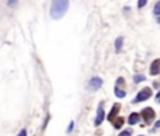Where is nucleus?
I'll list each match as a JSON object with an SVG mask.
<instances>
[{
	"mask_svg": "<svg viewBox=\"0 0 160 136\" xmlns=\"http://www.w3.org/2000/svg\"><path fill=\"white\" fill-rule=\"evenodd\" d=\"M159 21H160V19H159Z\"/></svg>",
	"mask_w": 160,
	"mask_h": 136,
	"instance_id": "obj_22",
	"label": "nucleus"
},
{
	"mask_svg": "<svg viewBox=\"0 0 160 136\" xmlns=\"http://www.w3.org/2000/svg\"><path fill=\"white\" fill-rule=\"evenodd\" d=\"M102 78L101 77H94V78H91V81H89V88L92 91H96V89H99L101 87H102Z\"/></svg>",
	"mask_w": 160,
	"mask_h": 136,
	"instance_id": "obj_5",
	"label": "nucleus"
},
{
	"mask_svg": "<svg viewBox=\"0 0 160 136\" xmlns=\"http://www.w3.org/2000/svg\"><path fill=\"white\" fill-rule=\"evenodd\" d=\"M145 79H146V77H145V75H142V74H139V75H135V77H133L135 84H139V82H143Z\"/></svg>",
	"mask_w": 160,
	"mask_h": 136,
	"instance_id": "obj_12",
	"label": "nucleus"
},
{
	"mask_svg": "<svg viewBox=\"0 0 160 136\" xmlns=\"http://www.w3.org/2000/svg\"><path fill=\"white\" fill-rule=\"evenodd\" d=\"M17 136H27V130L26 129H23V130H20V133Z\"/></svg>",
	"mask_w": 160,
	"mask_h": 136,
	"instance_id": "obj_17",
	"label": "nucleus"
},
{
	"mask_svg": "<svg viewBox=\"0 0 160 136\" xmlns=\"http://www.w3.org/2000/svg\"><path fill=\"white\" fill-rule=\"evenodd\" d=\"M139 136H143V135H139Z\"/></svg>",
	"mask_w": 160,
	"mask_h": 136,
	"instance_id": "obj_21",
	"label": "nucleus"
},
{
	"mask_svg": "<svg viewBox=\"0 0 160 136\" xmlns=\"http://www.w3.org/2000/svg\"><path fill=\"white\" fill-rule=\"evenodd\" d=\"M72 128H74V122H71V123H70V126H68L67 132H71V130H72Z\"/></svg>",
	"mask_w": 160,
	"mask_h": 136,
	"instance_id": "obj_19",
	"label": "nucleus"
},
{
	"mask_svg": "<svg viewBox=\"0 0 160 136\" xmlns=\"http://www.w3.org/2000/svg\"><path fill=\"white\" fill-rule=\"evenodd\" d=\"M115 95L118 98H125V95H126V92H125V89H122L121 87H118V85H115Z\"/></svg>",
	"mask_w": 160,
	"mask_h": 136,
	"instance_id": "obj_9",
	"label": "nucleus"
},
{
	"mask_svg": "<svg viewBox=\"0 0 160 136\" xmlns=\"http://www.w3.org/2000/svg\"><path fill=\"white\" fill-rule=\"evenodd\" d=\"M153 13L156 14V16H160V0L154 4V9H153Z\"/></svg>",
	"mask_w": 160,
	"mask_h": 136,
	"instance_id": "obj_13",
	"label": "nucleus"
},
{
	"mask_svg": "<svg viewBox=\"0 0 160 136\" xmlns=\"http://www.w3.org/2000/svg\"><path fill=\"white\" fill-rule=\"evenodd\" d=\"M139 119H140V115L136 113V112H133V113H130L128 122H129V125H136V123L139 122Z\"/></svg>",
	"mask_w": 160,
	"mask_h": 136,
	"instance_id": "obj_8",
	"label": "nucleus"
},
{
	"mask_svg": "<svg viewBox=\"0 0 160 136\" xmlns=\"http://www.w3.org/2000/svg\"><path fill=\"white\" fill-rule=\"evenodd\" d=\"M105 119V111H103V102L98 105V111H96V118H95V126H99Z\"/></svg>",
	"mask_w": 160,
	"mask_h": 136,
	"instance_id": "obj_4",
	"label": "nucleus"
},
{
	"mask_svg": "<svg viewBox=\"0 0 160 136\" xmlns=\"http://www.w3.org/2000/svg\"><path fill=\"white\" fill-rule=\"evenodd\" d=\"M16 3H17V0H9V1H7V4H9L10 7H12V6H16Z\"/></svg>",
	"mask_w": 160,
	"mask_h": 136,
	"instance_id": "obj_16",
	"label": "nucleus"
},
{
	"mask_svg": "<svg viewBox=\"0 0 160 136\" xmlns=\"http://www.w3.org/2000/svg\"><path fill=\"white\" fill-rule=\"evenodd\" d=\"M159 126H160V121L159 122H156V128H159Z\"/></svg>",
	"mask_w": 160,
	"mask_h": 136,
	"instance_id": "obj_20",
	"label": "nucleus"
},
{
	"mask_svg": "<svg viewBox=\"0 0 160 136\" xmlns=\"http://www.w3.org/2000/svg\"><path fill=\"white\" fill-rule=\"evenodd\" d=\"M154 111L153 108H145V109L142 111V118H143V121L146 123H150L154 119Z\"/></svg>",
	"mask_w": 160,
	"mask_h": 136,
	"instance_id": "obj_3",
	"label": "nucleus"
},
{
	"mask_svg": "<svg viewBox=\"0 0 160 136\" xmlns=\"http://www.w3.org/2000/svg\"><path fill=\"white\" fill-rule=\"evenodd\" d=\"M146 3H147V0H139V1H137V7H139V9H143V7L146 6Z\"/></svg>",
	"mask_w": 160,
	"mask_h": 136,
	"instance_id": "obj_14",
	"label": "nucleus"
},
{
	"mask_svg": "<svg viewBox=\"0 0 160 136\" xmlns=\"http://www.w3.org/2000/svg\"><path fill=\"white\" fill-rule=\"evenodd\" d=\"M122 44H123V39H122V37H118V39H116V41H115V50L118 52L122 50Z\"/></svg>",
	"mask_w": 160,
	"mask_h": 136,
	"instance_id": "obj_10",
	"label": "nucleus"
},
{
	"mask_svg": "<svg viewBox=\"0 0 160 136\" xmlns=\"http://www.w3.org/2000/svg\"><path fill=\"white\" fill-rule=\"evenodd\" d=\"M150 74L152 75H159L160 74V58L154 60L152 65H150Z\"/></svg>",
	"mask_w": 160,
	"mask_h": 136,
	"instance_id": "obj_6",
	"label": "nucleus"
},
{
	"mask_svg": "<svg viewBox=\"0 0 160 136\" xmlns=\"http://www.w3.org/2000/svg\"><path fill=\"white\" fill-rule=\"evenodd\" d=\"M130 133H132V132H130L129 129H126V130H123V132H121V135L119 136H130Z\"/></svg>",
	"mask_w": 160,
	"mask_h": 136,
	"instance_id": "obj_15",
	"label": "nucleus"
},
{
	"mask_svg": "<svg viewBox=\"0 0 160 136\" xmlns=\"http://www.w3.org/2000/svg\"><path fill=\"white\" fill-rule=\"evenodd\" d=\"M152 97V89L150 88H143L142 91H139V94L136 95V98L133 99V104H137V102H142V101H146Z\"/></svg>",
	"mask_w": 160,
	"mask_h": 136,
	"instance_id": "obj_2",
	"label": "nucleus"
},
{
	"mask_svg": "<svg viewBox=\"0 0 160 136\" xmlns=\"http://www.w3.org/2000/svg\"><path fill=\"white\" fill-rule=\"evenodd\" d=\"M118 111H119V105H118V104H116L115 106H112V109H111V113H109V116H108V119L111 121V122H113V121L116 119Z\"/></svg>",
	"mask_w": 160,
	"mask_h": 136,
	"instance_id": "obj_7",
	"label": "nucleus"
},
{
	"mask_svg": "<svg viewBox=\"0 0 160 136\" xmlns=\"http://www.w3.org/2000/svg\"><path fill=\"white\" fill-rule=\"evenodd\" d=\"M156 102H157V104H160V91L157 92V94H156Z\"/></svg>",
	"mask_w": 160,
	"mask_h": 136,
	"instance_id": "obj_18",
	"label": "nucleus"
},
{
	"mask_svg": "<svg viewBox=\"0 0 160 136\" xmlns=\"http://www.w3.org/2000/svg\"><path fill=\"white\" fill-rule=\"evenodd\" d=\"M123 123H125V119H123V118H116L115 121H113V125H115L116 129H121Z\"/></svg>",
	"mask_w": 160,
	"mask_h": 136,
	"instance_id": "obj_11",
	"label": "nucleus"
},
{
	"mask_svg": "<svg viewBox=\"0 0 160 136\" xmlns=\"http://www.w3.org/2000/svg\"><path fill=\"white\" fill-rule=\"evenodd\" d=\"M68 6H70L68 0H52L51 7H50L51 19L58 20V19H61V17H64L67 10H68Z\"/></svg>",
	"mask_w": 160,
	"mask_h": 136,
	"instance_id": "obj_1",
	"label": "nucleus"
}]
</instances>
